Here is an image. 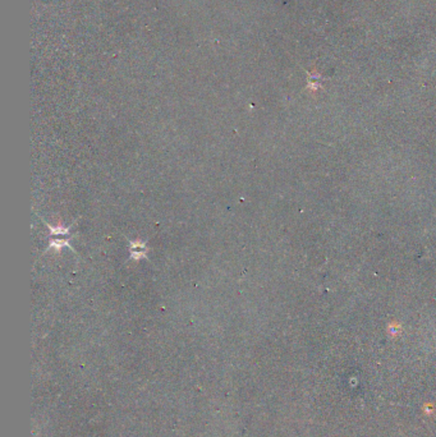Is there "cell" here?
I'll return each mask as SVG.
<instances>
[{"label": "cell", "mask_w": 436, "mask_h": 437, "mask_svg": "<svg viewBox=\"0 0 436 437\" xmlns=\"http://www.w3.org/2000/svg\"><path fill=\"white\" fill-rule=\"evenodd\" d=\"M129 250H131V257L134 261H140L142 258H146L147 253V247L146 243L140 242V240H129Z\"/></svg>", "instance_id": "6da1fadb"}, {"label": "cell", "mask_w": 436, "mask_h": 437, "mask_svg": "<svg viewBox=\"0 0 436 437\" xmlns=\"http://www.w3.org/2000/svg\"><path fill=\"white\" fill-rule=\"evenodd\" d=\"M50 229V234L53 235H65L70 233V229L68 227L62 226V225H58V226H50V225H48Z\"/></svg>", "instance_id": "7a4b0ae2"}]
</instances>
